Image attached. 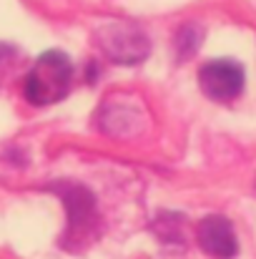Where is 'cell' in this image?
Wrapping results in <instances>:
<instances>
[{
	"instance_id": "cell-6",
	"label": "cell",
	"mask_w": 256,
	"mask_h": 259,
	"mask_svg": "<svg viewBox=\"0 0 256 259\" xmlns=\"http://www.w3.org/2000/svg\"><path fill=\"white\" fill-rule=\"evenodd\" d=\"M201 40H203V28L201 25H196V23L181 25L178 33H176V40H173L176 43V58L178 61H188L198 51Z\"/></svg>"
},
{
	"instance_id": "cell-2",
	"label": "cell",
	"mask_w": 256,
	"mask_h": 259,
	"mask_svg": "<svg viewBox=\"0 0 256 259\" xmlns=\"http://www.w3.org/2000/svg\"><path fill=\"white\" fill-rule=\"evenodd\" d=\"M95 40H98V48L113 63H121V66H136V63L146 61V56L151 53L148 35L138 25L123 23V20L103 23L95 30Z\"/></svg>"
},
{
	"instance_id": "cell-1",
	"label": "cell",
	"mask_w": 256,
	"mask_h": 259,
	"mask_svg": "<svg viewBox=\"0 0 256 259\" xmlns=\"http://www.w3.org/2000/svg\"><path fill=\"white\" fill-rule=\"evenodd\" d=\"M71 81H73V66L68 56L61 51H45L28 71L23 91L30 103L50 106L68 93Z\"/></svg>"
},
{
	"instance_id": "cell-4",
	"label": "cell",
	"mask_w": 256,
	"mask_h": 259,
	"mask_svg": "<svg viewBox=\"0 0 256 259\" xmlns=\"http://www.w3.org/2000/svg\"><path fill=\"white\" fill-rule=\"evenodd\" d=\"M198 86L211 101H234L244 88V68L236 61H209L198 71Z\"/></svg>"
},
{
	"instance_id": "cell-3",
	"label": "cell",
	"mask_w": 256,
	"mask_h": 259,
	"mask_svg": "<svg viewBox=\"0 0 256 259\" xmlns=\"http://www.w3.org/2000/svg\"><path fill=\"white\" fill-rule=\"evenodd\" d=\"M53 191H58V196L63 199L66 209H68V234L66 242H76L81 244L88 234L95 232V199L93 194L76 186V184H53Z\"/></svg>"
},
{
	"instance_id": "cell-5",
	"label": "cell",
	"mask_w": 256,
	"mask_h": 259,
	"mask_svg": "<svg viewBox=\"0 0 256 259\" xmlns=\"http://www.w3.org/2000/svg\"><path fill=\"white\" fill-rule=\"evenodd\" d=\"M198 244L201 249L214 259H231L239 252V242L234 234V227L226 217L211 214L201 219L198 224Z\"/></svg>"
}]
</instances>
